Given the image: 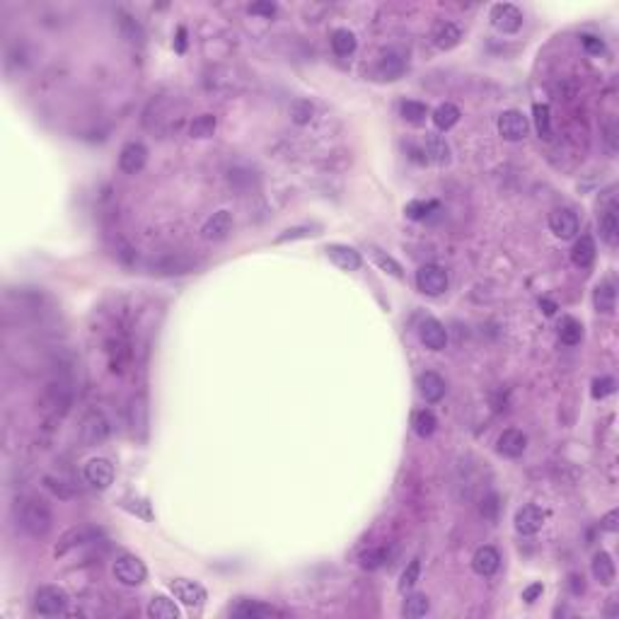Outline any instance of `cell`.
Instances as JSON below:
<instances>
[{
	"label": "cell",
	"instance_id": "6da1fadb",
	"mask_svg": "<svg viewBox=\"0 0 619 619\" xmlns=\"http://www.w3.org/2000/svg\"><path fill=\"white\" fill-rule=\"evenodd\" d=\"M15 516L20 528L27 532L29 537H46L53 528V513L44 499L39 496H24V499L17 501L15 506Z\"/></svg>",
	"mask_w": 619,
	"mask_h": 619
},
{
	"label": "cell",
	"instance_id": "7a4b0ae2",
	"mask_svg": "<svg viewBox=\"0 0 619 619\" xmlns=\"http://www.w3.org/2000/svg\"><path fill=\"white\" fill-rule=\"evenodd\" d=\"M109 433H112V424H109V419L100 409H92V412L85 414L80 421V428H78V438H80V443L85 447H95L104 443V440L109 438Z\"/></svg>",
	"mask_w": 619,
	"mask_h": 619
},
{
	"label": "cell",
	"instance_id": "3957f363",
	"mask_svg": "<svg viewBox=\"0 0 619 619\" xmlns=\"http://www.w3.org/2000/svg\"><path fill=\"white\" fill-rule=\"evenodd\" d=\"M68 593L58 586H44L34 595V612L41 617H58L68 610Z\"/></svg>",
	"mask_w": 619,
	"mask_h": 619
},
{
	"label": "cell",
	"instance_id": "277c9868",
	"mask_svg": "<svg viewBox=\"0 0 619 619\" xmlns=\"http://www.w3.org/2000/svg\"><path fill=\"white\" fill-rule=\"evenodd\" d=\"M73 402V387L68 380H53V383L46 385L44 392V412L51 416H63L68 412Z\"/></svg>",
	"mask_w": 619,
	"mask_h": 619
},
{
	"label": "cell",
	"instance_id": "5b68a950",
	"mask_svg": "<svg viewBox=\"0 0 619 619\" xmlns=\"http://www.w3.org/2000/svg\"><path fill=\"white\" fill-rule=\"evenodd\" d=\"M114 578L119 581L121 586H140L145 578H148V568L145 563L133 554H121L119 559L114 561Z\"/></svg>",
	"mask_w": 619,
	"mask_h": 619
},
{
	"label": "cell",
	"instance_id": "8992f818",
	"mask_svg": "<svg viewBox=\"0 0 619 619\" xmlns=\"http://www.w3.org/2000/svg\"><path fill=\"white\" fill-rule=\"evenodd\" d=\"M447 284H450L447 271L438 264H424L416 271V286L424 296H440L447 291Z\"/></svg>",
	"mask_w": 619,
	"mask_h": 619
},
{
	"label": "cell",
	"instance_id": "52a82bcc",
	"mask_svg": "<svg viewBox=\"0 0 619 619\" xmlns=\"http://www.w3.org/2000/svg\"><path fill=\"white\" fill-rule=\"evenodd\" d=\"M549 228L559 240H573L578 235V216L571 211V208H554L549 213Z\"/></svg>",
	"mask_w": 619,
	"mask_h": 619
},
{
	"label": "cell",
	"instance_id": "ba28073f",
	"mask_svg": "<svg viewBox=\"0 0 619 619\" xmlns=\"http://www.w3.org/2000/svg\"><path fill=\"white\" fill-rule=\"evenodd\" d=\"M491 24L499 32L513 34L523 27V12L511 3H499L491 8Z\"/></svg>",
	"mask_w": 619,
	"mask_h": 619
},
{
	"label": "cell",
	"instance_id": "9c48e42d",
	"mask_svg": "<svg viewBox=\"0 0 619 619\" xmlns=\"http://www.w3.org/2000/svg\"><path fill=\"white\" fill-rule=\"evenodd\" d=\"M499 133L504 136L506 140H523L525 136L530 133V121L528 116H523L516 109H508L499 116Z\"/></svg>",
	"mask_w": 619,
	"mask_h": 619
},
{
	"label": "cell",
	"instance_id": "30bf717a",
	"mask_svg": "<svg viewBox=\"0 0 619 619\" xmlns=\"http://www.w3.org/2000/svg\"><path fill=\"white\" fill-rule=\"evenodd\" d=\"M170 591H172L175 600H180L182 605H187V608H201V605L206 603V591L196 583V581L175 578L172 583H170Z\"/></svg>",
	"mask_w": 619,
	"mask_h": 619
},
{
	"label": "cell",
	"instance_id": "8fae6325",
	"mask_svg": "<svg viewBox=\"0 0 619 619\" xmlns=\"http://www.w3.org/2000/svg\"><path fill=\"white\" fill-rule=\"evenodd\" d=\"M145 162H148V148L138 140L126 143L119 152V167L126 175H138L145 167Z\"/></svg>",
	"mask_w": 619,
	"mask_h": 619
},
{
	"label": "cell",
	"instance_id": "7c38bea8",
	"mask_svg": "<svg viewBox=\"0 0 619 619\" xmlns=\"http://www.w3.org/2000/svg\"><path fill=\"white\" fill-rule=\"evenodd\" d=\"M85 479L95 489H109L114 484V464L107 457H92L85 464Z\"/></svg>",
	"mask_w": 619,
	"mask_h": 619
},
{
	"label": "cell",
	"instance_id": "4fadbf2b",
	"mask_svg": "<svg viewBox=\"0 0 619 619\" xmlns=\"http://www.w3.org/2000/svg\"><path fill=\"white\" fill-rule=\"evenodd\" d=\"M230 232H232V213L230 211H216L204 223V228H201V235H204V240H208V242L228 240Z\"/></svg>",
	"mask_w": 619,
	"mask_h": 619
},
{
	"label": "cell",
	"instance_id": "5bb4252c",
	"mask_svg": "<svg viewBox=\"0 0 619 619\" xmlns=\"http://www.w3.org/2000/svg\"><path fill=\"white\" fill-rule=\"evenodd\" d=\"M544 520H547V511H542L539 506H523L516 513V530L520 535H537Z\"/></svg>",
	"mask_w": 619,
	"mask_h": 619
},
{
	"label": "cell",
	"instance_id": "9a60e30c",
	"mask_svg": "<svg viewBox=\"0 0 619 619\" xmlns=\"http://www.w3.org/2000/svg\"><path fill=\"white\" fill-rule=\"evenodd\" d=\"M419 339L421 344H424L426 348H431V351H443V348L447 346V329L440 324L438 320H424L419 324Z\"/></svg>",
	"mask_w": 619,
	"mask_h": 619
},
{
	"label": "cell",
	"instance_id": "2e32d148",
	"mask_svg": "<svg viewBox=\"0 0 619 619\" xmlns=\"http://www.w3.org/2000/svg\"><path fill=\"white\" fill-rule=\"evenodd\" d=\"M496 447H499V452L504 457H520L525 452V447H528V436L523 431H518V428H508V431L499 436Z\"/></svg>",
	"mask_w": 619,
	"mask_h": 619
},
{
	"label": "cell",
	"instance_id": "e0dca14e",
	"mask_svg": "<svg viewBox=\"0 0 619 619\" xmlns=\"http://www.w3.org/2000/svg\"><path fill=\"white\" fill-rule=\"evenodd\" d=\"M232 617L240 619H266V617H281V612L271 608V605H264L259 600H240V603L232 608Z\"/></svg>",
	"mask_w": 619,
	"mask_h": 619
},
{
	"label": "cell",
	"instance_id": "ac0fdd59",
	"mask_svg": "<svg viewBox=\"0 0 619 619\" xmlns=\"http://www.w3.org/2000/svg\"><path fill=\"white\" fill-rule=\"evenodd\" d=\"M419 392H421V397H424L426 402H440L445 397V380L438 375V373H433V370H428V373H421L419 375Z\"/></svg>",
	"mask_w": 619,
	"mask_h": 619
},
{
	"label": "cell",
	"instance_id": "d6986e66",
	"mask_svg": "<svg viewBox=\"0 0 619 619\" xmlns=\"http://www.w3.org/2000/svg\"><path fill=\"white\" fill-rule=\"evenodd\" d=\"M501 566V554L494 547H479L472 556V568L479 576H494Z\"/></svg>",
	"mask_w": 619,
	"mask_h": 619
},
{
	"label": "cell",
	"instance_id": "ffe728a7",
	"mask_svg": "<svg viewBox=\"0 0 619 619\" xmlns=\"http://www.w3.org/2000/svg\"><path fill=\"white\" fill-rule=\"evenodd\" d=\"M327 256L339 269H344V271H355V269H360V264H363L360 254L355 252L353 247H346V244H329Z\"/></svg>",
	"mask_w": 619,
	"mask_h": 619
},
{
	"label": "cell",
	"instance_id": "44dd1931",
	"mask_svg": "<svg viewBox=\"0 0 619 619\" xmlns=\"http://www.w3.org/2000/svg\"><path fill=\"white\" fill-rule=\"evenodd\" d=\"M424 155L426 160L433 165H447L450 162V145H447V140L443 136H438V133H426Z\"/></svg>",
	"mask_w": 619,
	"mask_h": 619
},
{
	"label": "cell",
	"instance_id": "7402d4cb",
	"mask_svg": "<svg viewBox=\"0 0 619 619\" xmlns=\"http://www.w3.org/2000/svg\"><path fill=\"white\" fill-rule=\"evenodd\" d=\"M459 39H462V29H459L455 22L450 20L436 22V27H433V41H436L438 48H443V51L455 48L459 44Z\"/></svg>",
	"mask_w": 619,
	"mask_h": 619
},
{
	"label": "cell",
	"instance_id": "603a6c76",
	"mask_svg": "<svg viewBox=\"0 0 619 619\" xmlns=\"http://www.w3.org/2000/svg\"><path fill=\"white\" fill-rule=\"evenodd\" d=\"M404 68H407L404 58L400 56V53L390 51V53H385V56L378 61L375 76L380 78V80H397V78H402Z\"/></svg>",
	"mask_w": 619,
	"mask_h": 619
},
{
	"label": "cell",
	"instance_id": "cb8c5ba5",
	"mask_svg": "<svg viewBox=\"0 0 619 619\" xmlns=\"http://www.w3.org/2000/svg\"><path fill=\"white\" fill-rule=\"evenodd\" d=\"M591 571L595 576V581H600L603 586H612L617 578V568H615V561L608 551H598L591 561Z\"/></svg>",
	"mask_w": 619,
	"mask_h": 619
},
{
	"label": "cell",
	"instance_id": "d4e9b609",
	"mask_svg": "<svg viewBox=\"0 0 619 619\" xmlns=\"http://www.w3.org/2000/svg\"><path fill=\"white\" fill-rule=\"evenodd\" d=\"M593 305H595V310L603 312V315H612V312H615L617 291L612 281H603V284L595 286V291H593Z\"/></svg>",
	"mask_w": 619,
	"mask_h": 619
},
{
	"label": "cell",
	"instance_id": "484cf974",
	"mask_svg": "<svg viewBox=\"0 0 619 619\" xmlns=\"http://www.w3.org/2000/svg\"><path fill=\"white\" fill-rule=\"evenodd\" d=\"M595 242H593L591 235H583L581 240H576L573 249H571V261L578 269H588L595 261Z\"/></svg>",
	"mask_w": 619,
	"mask_h": 619
},
{
	"label": "cell",
	"instance_id": "4316f807",
	"mask_svg": "<svg viewBox=\"0 0 619 619\" xmlns=\"http://www.w3.org/2000/svg\"><path fill=\"white\" fill-rule=\"evenodd\" d=\"M180 608H177L175 600L165 598V595H155L148 603V617L152 619H180Z\"/></svg>",
	"mask_w": 619,
	"mask_h": 619
},
{
	"label": "cell",
	"instance_id": "83f0119b",
	"mask_svg": "<svg viewBox=\"0 0 619 619\" xmlns=\"http://www.w3.org/2000/svg\"><path fill=\"white\" fill-rule=\"evenodd\" d=\"M600 232H603V240L615 247L619 240V218H617V204H612L608 211H603L600 216Z\"/></svg>",
	"mask_w": 619,
	"mask_h": 619
},
{
	"label": "cell",
	"instance_id": "f1b7e54d",
	"mask_svg": "<svg viewBox=\"0 0 619 619\" xmlns=\"http://www.w3.org/2000/svg\"><path fill=\"white\" fill-rule=\"evenodd\" d=\"M128 421H131L133 431H145L148 426V404H145V397H133L131 404H128Z\"/></svg>",
	"mask_w": 619,
	"mask_h": 619
},
{
	"label": "cell",
	"instance_id": "f546056e",
	"mask_svg": "<svg viewBox=\"0 0 619 619\" xmlns=\"http://www.w3.org/2000/svg\"><path fill=\"white\" fill-rule=\"evenodd\" d=\"M431 119H433V124H436V128L447 131V128H452L459 121V109L455 107V104L443 102L440 107H436V112H433Z\"/></svg>",
	"mask_w": 619,
	"mask_h": 619
},
{
	"label": "cell",
	"instance_id": "4dcf8cb0",
	"mask_svg": "<svg viewBox=\"0 0 619 619\" xmlns=\"http://www.w3.org/2000/svg\"><path fill=\"white\" fill-rule=\"evenodd\" d=\"M355 46H358L355 34L348 32V29H336V32L332 34V48H334L336 56H341V58L351 56V53L355 51Z\"/></svg>",
	"mask_w": 619,
	"mask_h": 619
},
{
	"label": "cell",
	"instance_id": "1f68e13d",
	"mask_svg": "<svg viewBox=\"0 0 619 619\" xmlns=\"http://www.w3.org/2000/svg\"><path fill=\"white\" fill-rule=\"evenodd\" d=\"M559 339L566 346L581 344V339H583V324H581L578 320H573V317H563L561 324H559Z\"/></svg>",
	"mask_w": 619,
	"mask_h": 619
},
{
	"label": "cell",
	"instance_id": "d6a6232c",
	"mask_svg": "<svg viewBox=\"0 0 619 619\" xmlns=\"http://www.w3.org/2000/svg\"><path fill=\"white\" fill-rule=\"evenodd\" d=\"M412 426H414V433L421 438H431L433 433H436V416H433V412H428V409H421V412H416L412 416Z\"/></svg>",
	"mask_w": 619,
	"mask_h": 619
},
{
	"label": "cell",
	"instance_id": "836d02e7",
	"mask_svg": "<svg viewBox=\"0 0 619 619\" xmlns=\"http://www.w3.org/2000/svg\"><path fill=\"white\" fill-rule=\"evenodd\" d=\"M152 269H157L155 274H165V276H172V274H189L194 269V261L192 259H184V256H167V259H162V261H157L155 266Z\"/></svg>",
	"mask_w": 619,
	"mask_h": 619
},
{
	"label": "cell",
	"instance_id": "e575fe53",
	"mask_svg": "<svg viewBox=\"0 0 619 619\" xmlns=\"http://www.w3.org/2000/svg\"><path fill=\"white\" fill-rule=\"evenodd\" d=\"M216 126H218L216 116H213V114H201V116H196V119L192 121L189 133H192V138H211L213 133H216Z\"/></svg>",
	"mask_w": 619,
	"mask_h": 619
},
{
	"label": "cell",
	"instance_id": "d590c367",
	"mask_svg": "<svg viewBox=\"0 0 619 619\" xmlns=\"http://www.w3.org/2000/svg\"><path fill=\"white\" fill-rule=\"evenodd\" d=\"M428 610H431V603H428V598L421 595V593H416V595L407 598L402 615L407 617V619H419V617H426Z\"/></svg>",
	"mask_w": 619,
	"mask_h": 619
},
{
	"label": "cell",
	"instance_id": "8d00e7d4",
	"mask_svg": "<svg viewBox=\"0 0 619 619\" xmlns=\"http://www.w3.org/2000/svg\"><path fill=\"white\" fill-rule=\"evenodd\" d=\"M402 116L404 119L409 121V124H414V126H421L426 121V116H428V107L424 102H416V100H407V102H402Z\"/></svg>",
	"mask_w": 619,
	"mask_h": 619
},
{
	"label": "cell",
	"instance_id": "74e56055",
	"mask_svg": "<svg viewBox=\"0 0 619 619\" xmlns=\"http://www.w3.org/2000/svg\"><path fill=\"white\" fill-rule=\"evenodd\" d=\"M440 208L438 201H409L407 208H404V213H407V218L412 220H426L431 213H436Z\"/></svg>",
	"mask_w": 619,
	"mask_h": 619
},
{
	"label": "cell",
	"instance_id": "f35d334b",
	"mask_svg": "<svg viewBox=\"0 0 619 619\" xmlns=\"http://www.w3.org/2000/svg\"><path fill=\"white\" fill-rule=\"evenodd\" d=\"M532 114H535V128H537L539 138L551 140V114H549V107H547V104H535Z\"/></svg>",
	"mask_w": 619,
	"mask_h": 619
},
{
	"label": "cell",
	"instance_id": "ab89813d",
	"mask_svg": "<svg viewBox=\"0 0 619 619\" xmlns=\"http://www.w3.org/2000/svg\"><path fill=\"white\" fill-rule=\"evenodd\" d=\"M387 559H390L387 549H385V547H375V549H368L365 554L360 556V566H363V568H380Z\"/></svg>",
	"mask_w": 619,
	"mask_h": 619
},
{
	"label": "cell",
	"instance_id": "60d3db41",
	"mask_svg": "<svg viewBox=\"0 0 619 619\" xmlns=\"http://www.w3.org/2000/svg\"><path fill=\"white\" fill-rule=\"evenodd\" d=\"M419 576H421V561L414 559L407 568H404L402 581H400V591H412V588L416 586V581H419Z\"/></svg>",
	"mask_w": 619,
	"mask_h": 619
},
{
	"label": "cell",
	"instance_id": "b9f144b4",
	"mask_svg": "<svg viewBox=\"0 0 619 619\" xmlns=\"http://www.w3.org/2000/svg\"><path fill=\"white\" fill-rule=\"evenodd\" d=\"M615 380L612 378H598V380H593V397H595V400H603V397H608V395H612V392H615Z\"/></svg>",
	"mask_w": 619,
	"mask_h": 619
},
{
	"label": "cell",
	"instance_id": "7bdbcfd3",
	"mask_svg": "<svg viewBox=\"0 0 619 619\" xmlns=\"http://www.w3.org/2000/svg\"><path fill=\"white\" fill-rule=\"evenodd\" d=\"M293 114V121L296 124H308V121L312 119V104L310 102H296L291 109Z\"/></svg>",
	"mask_w": 619,
	"mask_h": 619
},
{
	"label": "cell",
	"instance_id": "ee69618b",
	"mask_svg": "<svg viewBox=\"0 0 619 619\" xmlns=\"http://www.w3.org/2000/svg\"><path fill=\"white\" fill-rule=\"evenodd\" d=\"M373 252H375V259H378V264L385 269V271H390L392 276H397V279H402V266L397 264L395 259H392V256H385L383 252H380V249H373Z\"/></svg>",
	"mask_w": 619,
	"mask_h": 619
},
{
	"label": "cell",
	"instance_id": "f6af8a7d",
	"mask_svg": "<svg viewBox=\"0 0 619 619\" xmlns=\"http://www.w3.org/2000/svg\"><path fill=\"white\" fill-rule=\"evenodd\" d=\"M581 41H583V46H586V51H588V53H603V51H605L603 39H598V36H593V34L581 36Z\"/></svg>",
	"mask_w": 619,
	"mask_h": 619
},
{
	"label": "cell",
	"instance_id": "bcb514c9",
	"mask_svg": "<svg viewBox=\"0 0 619 619\" xmlns=\"http://www.w3.org/2000/svg\"><path fill=\"white\" fill-rule=\"evenodd\" d=\"M249 12H252V15H261V17H274L276 5L274 3H254V5H249Z\"/></svg>",
	"mask_w": 619,
	"mask_h": 619
},
{
	"label": "cell",
	"instance_id": "7dc6e473",
	"mask_svg": "<svg viewBox=\"0 0 619 619\" xmlns=\"http://www.w3.org/2000/svg\"><path fill=\"white\" fill-rule=\"evenodd\" d=\"M496 511H499V499H496V496L491 494L487 501H482V516L496 520Z\"/></svg>",
	"mask_w": 619,
	"mask_h": 619
},
{
	"label": "cell",
	"instance_id": "c3c4849f",
	"mask_svg": "<svg viewBox=\"0 0 619 619\" xmlns=\"http://www.w3.org/2000/svg\"><path fill=\"white\" fill-rule=\"evenodd\" d=\"M619 511H610L608 516L603 518V523H600V528H603L605 532H617L619 530Z\"/></svg>",
	"mask_w": 619,
	"mask_h": 619
},
{
	"label": "cell",
	"instance_id": "681fc988",
	"mask_svg": "<svg viewBox=\"0 0 619 619\" xmlns=\"http://www.w3.org/2000/svg\"><path fill=\"white\" fill-rule=\"evenodd\" d=\"M542 591H544L542 583H532V586H528L523 591V600H525V603H535V600L542 595Z\"/></svg>",
	"mask_w": 619,
	"mask_h": 619
},
{
	"label": "cell",
	"instance_id": "f907efd6",
	"mask_svg": "<svg viewBox=\"0 0 619 619\" xmlns=\"http://www.w3.org/2000/svg\"><path fill=\"white\" fill-rule=\"evenodd\" d=\"M308 235V228H293V230H286L281 237H276V242H286V240H293V237H305Z\"/></svg>",
	"mask_w": 619,
	"mask_h": 619
},
{
	"label": "cell",
	"instance_id": "816d5d0a",
	"mask_svg": "<svg viewBox=\"0 0 619 619\" xmlns=\"http://www.w3.org/2000/svg\"><path fill=\"white\" fill-rule=\"evenodd\" d=\"M568 581H571V583H568V586H571V593H573V595H581V593L586 591V586H583V576H581V578H578V576H573V573H571V576H568Z\"/></svg>",
	"mask_w": 619,
	"mask_h": 619
},
{
	"label": "cell",
	"instance_id": "f5cc1de1",
	"mask_svg": "<svg viewBox=\"0 0 619 619\" xmlns=\"http://www.w3.org/2000/svg\"><path fill=\"white\" fill-rule=\"evenodd\" d=\"M539 308H544V315H554L556 312V305L551 300H539Z\"/></svg>",
	"mask_w": 619,
	"mask_h": 619
},
{
	"label": "cell",
	"instance_id": "db71d44e",
	"mask_svg": "<svg viewBox=\"0 0 619 619\" xmlns=\"http://www.w3.org/2000/svg\"><path fill=\"white\" fill-rule=\"evenodd\" d=\"M177 51H184V29H180V39H177Z\"/></svg>",
	"mask_w": 619,
	"mask_h": 619
}]
</instances>
